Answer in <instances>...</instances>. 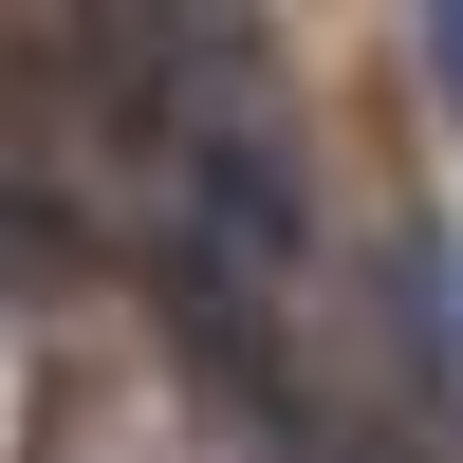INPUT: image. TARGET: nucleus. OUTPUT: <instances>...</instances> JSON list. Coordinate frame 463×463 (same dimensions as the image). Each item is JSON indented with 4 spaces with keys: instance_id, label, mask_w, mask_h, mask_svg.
Returning <instances> with one entry per match:
<instances>
[{
    "instance_id": "1",
    "label": "nucleus",
    "mask_w": 463,
    "mask_h": 463,
    "mask_svg": "<svg viewBox=\"0 0 463 463\" xmlns=\"http://www.w3.org/2000/svg\"><path fill=\"white\" fill-rule=\"evenodd\" d=\"M427 56H445V111H463V0H427Z\"/></svg>"
}]
</instances>
